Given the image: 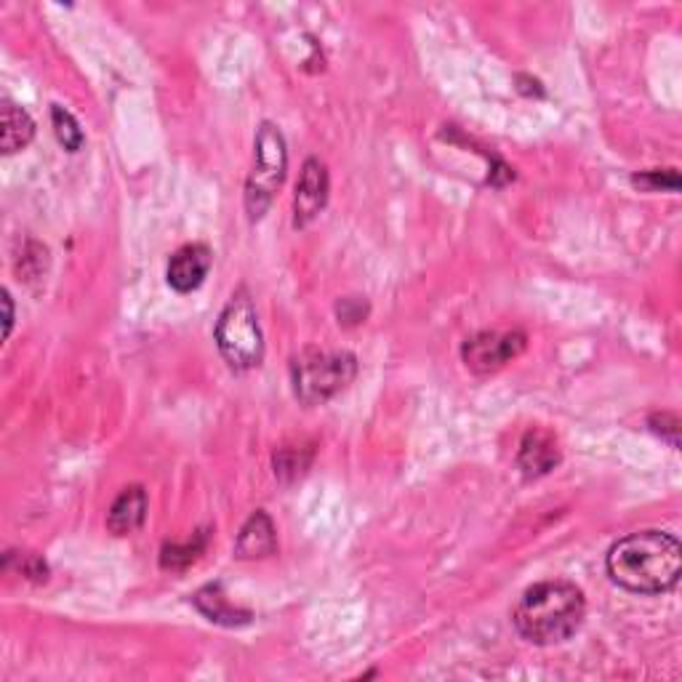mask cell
<instances>
[{"label": "cell", "mask_w": 682, "mask_h": 682, "mask_svg": "<svg viewBox=\"0 0 682 682\" xmlns=\"http://www.w3.org/2000/svg\"><path fill=\"white\" fill-rule=\"evenodd\" d=\"M605 565L621 590L661 594L680 582L682 546L666 531H637L611 546Z\"/></svg>", "instance_id": "6da1fadb"}, {"label": "cell", "mask_w": 682, "mask_h": 682, "mask_svg": "<svg viewBox=\"0 0 682 682\" xmlns=\"http://www.w3.org/2000/svg\"><path fill=\"white\" fill-rule=\"evenodd\" d=\"M584 592L571 582H542L525 590L512 613L515 630L533 645H560L582 630Z\"/></svg>", "instance_id": "7a4b0ae2"}, {"label": "cell", "mask_w": 682, "mask_h": 682, "mask_svg": "<svg viewBox=\"0 0 682 682\" xmlns=\"http://www.w3.org/2000/svg\"><path fill=\"white\" fill-rule=\"evenodd\" d=\"M216 344L219 353L235 370H251L265 357V336H261L259 315L246 288H238L216 323Z\"/></svg>", "instance_id": "3957f363"}, {"label": "cell", "mask_w": 682, "mask_h": 682, "mask_svg": "<svg viewBox=\"0 0 682 682\" xmlns=\"http://www.w3.org/2000/svg\"><path fill=\"white\" fill-rule=\"evenodd\" d=\"M357 376L353 353H328V349H304L291 363V382L296 397L304 405H320L347 389Z\"/></svg>", "instance_id": "277c9868"}, {"label": "cell", "mask_w": 682, "mask_h": 682, "mask_svg": "<svg viewBox=\"0 0 682 682\" xmlns=\"http://www.w3.org/2000/svg\"><path fill=\"white\" fill-rule=\"evenodd\" d=\"M288 168V150L280 128L273 123H261L256 134V152L254 168L246 185V208L251 219H261L267 208L273 206L275 192L280 190Z\"/></svg>", "instance_id": "5b68a950"}, {"label": "cell", "mask_w": 682, "mask_h": 682, "mask_svg": "<svg viewBox=\"0 0 682 682\" xmlns=\"http://www.w3.org/2000/svg\"><path fill=\"white\" fill-rule=\"evenodd\" d=\"M525 349L523 330H481L472 339L464 342L462 357L470 370L475 374H493V370L504 368Z\"/></svg>", "instance_id": "8992f818"}, {"label": "cell", "mask_w": 682, "mask_h": 682, "mask_svg": "<svg viewBox=\"0 0 682 682\" xmlns=\"http://www.w3.org/2000/svg\"><path fill=\"white\" fill-rule=\"evenodd\" d=\"M211 261H214L211 248L202 246V243L181 246L179 251L171 256V261H168L166 269L168 286L179 294L198 291L202 283H206L208 273H211Z\"/></svg>", "instance_id": "52a82bcc"}, {"label": "cell", "mask_w": 682, "mask_h": 682, "mask_svg": "<svg viewBox=\"0 0 682 682\" xmlns=\"http://www.w3.org/2000/svg\"><path fill=\"white\" fill-rule=\"evenodd\" d=\"M328 202V171L317 158H309L302 168L294 195V225L307 227Z\"/></svg>", "instance_id": "ba28073f"}, {"label": "cell", "mask_w": 682, "mask_h": 682, "mask_svg": "<svg viewBox=\"0 0 682 682\" xmlns=\"http://www.w3.org/2000/svg\"><path fill=\"white\" fill-rule=\"evenodd\" d=\"M147 517V493L141 485H128L115 498L110 512H107V528L115 536H131L134 531H139L145 525Z\"/></svg>", "instance_id": "9c48e42d"}, {"label": "cell", "mask_w": 682, "mask_h": 682, "mask_svg": "<svg viewBox=\"0 0 682 682\" xmlns=\"http://www.w3.org/2000/svg\"><path fill=\"white\" fill-rule=\"evenodd\" d=\"M278 550V536H275L273 520L267 517V512H254L246 520L238 533V542H235V557L240 560H261Z\"/></svg>", "instance_id": "30bf717a"}, {"label": "cell", "mask_w": 682, "mask_h": 682, "mask_svg": "<svg viewBox=\"0 0 682 682\" xmlns=\"http://www.w3.org/2000/svg\"><path fill=\"white\" fill-rule=\"evenodd\" d=\"M520 470L525 477H542L546 472H552L560 464V448L544 432H528L523 445H520L517 456Z\"/></svg>", "instance_id": "8fae6325"}, {"label": "cell", "mask_w": 682, "mask_h": 682, "mask_svg": "<svg viewBox=\"0 0 682 682\" xmlns=\"http://www.w3.org/2000/svg\"><path fill=\"white\" fill-rule=\"evenodd\" d=\"M36 137V123L22 107L6 101L3 105V131H0V150L3 155H13L24 150Z\"/></svg>", "instance_id": "7c38bea8"}, {"label": "cell", "mask_w": 682, "mask_h": 682, "mask_svg": "<svg viewBox=\"0 0 682 682\" xmlns=\"http://www.w3.org/2000/svg\"><path fill=\"white\" fill-rule=\"evenodd\" d=\"M195 605L206 619L216 621V624L225 626H243L251 621V613L238 611L235 605L227 603V597L221 594V586H202V590L195 594Z\"/></svg>", "instance_id": "4fadbf2b"}, {"label": "cell", "mask_w": 682, "mask_h": 682, "mask_svg": "<svg viewBox=\"0 0 682 682\" xmlns=\"http://www.w3.org/2000/svg\"><path fill=\"white\" fill-rule=\"evenodd\" d=\"M51 120H53V131H57V139L62 141L65 150L78 152L83 147V131H80L78 120L72 118V112H67L65 107L53 105L51 107Z\"/></svg>", "instance_id": "5bb4252c"}, {"label": "cell", "mask_w": 682, "mask_h": 682, "mask_svg": "<svg viewBox=\"0 0 682 682\" xmlns=\"http://www.w3.org/2000/svg\"><path fill=\"white\" fill-rule=\"evenodd\" d=\"M202 542H206V533H200L198 542H195V544L190 542L187 546H177V544L166 546L164 557H160V565H164V569H171V571L187 569V565H190L192 560L202 552Z\"/></svg>", "instance_id": "9a60e30c"}, {"label": "cell", "mask_w": 682, "mask_h": 682, "mask_svg": "<svg viewBox=\"0 0 682 682\" xmlns=\"http://www.w3.org/2000/svg\"><path fill=\"white\" fill-rule=\"evenodd\" d=\"M632 181L637 187H643L648 192H659V190H680V177L674 168H666V171H648V174H634Z\"/></svg>", "instance_id": "2e32d148"}, {"label": "cell", "mask_w": 682, "mask_h": 682, "mask_svg": "<svg viewBox=\"0 0 682 682\" xmlns=\"http://www.w3.org/2000/svg\"><path fill=\"white\" fill-rule=\"evenodd\" d=\"M651 418H653V422L664 424V427H653V432H659V435H666V432H670V443H672V445H678V443H680V441H678V432H680L678 416L661 414V416H651Z\"/></svg>", "instance_id": "e0dca14e"}, {"label": "cell", "mask_w": 682, "mask_h": 682, "mask_svg": "<svg viewBox=\"0 0 682 682\" xmlns=\"http://www.w3.org/2000/svg\"><path fill=\"white\" fill-rule=\"evenodd\" d=\"M3 307H6V336H9L11 334V323H13V307H11L9 291H3Z\"/></svg>", "instance_id": "ac0fdd59"}]
</instances>
